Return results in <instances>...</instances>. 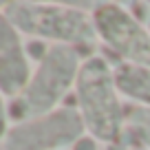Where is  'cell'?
Listing matches in <instances>:
<instances>
[{
  "label": "cell",
  "mask_w": 150,
  "mask_h": 150,
  "mask_svg": "<svg viewBox=\"0 0 150 150\" xmlns=\"http://www.w3.org/2000/svg\"><path fill=\"white\" fill-rule=\"evenodd\" d=\"M73 95L88 137L108 148L122 144L128 104L115 82V64L102 53H91L80 69Z\"/></svg>",
  "instance_id": "obj_1"
},
{
  "label": "cell",
  "mask_w": 150,
  "mask_h": 150,
  "mask_svg": "<svg viewBox=\"0 0 150 150\" xmlns=\"http://www.w3.org/2000/svg\"><path fill=\"white\" fill-rule=\"evenodd\" d=\"M86 51L69 44H51L35 62L27 88L9 102L11 124L33 119L64 106V99L75 91L80 69L86 60Z\"/></svg>",
  "instance_id": "obj_2"
},
{
  "label": "cell",
  "mask_w": 150,
  "mask_h": 150,
  "mask_svg": "<svg viewBox=\"0 0 150 150\" xmlns=\"http://www.w3.org/2000/svg\"><path fill=\"white\" fill-rule=\"evenodd\" d=\"M2 13L20 31V35L44 40L51 44H69L80 49H95V35L91 11L64 2H40V0H13L5 2Z\"/></svg>",
  "instance_id": "obj_3"
},
{
  "label": "cell",
  "mask_w": 150,
  "mask_h": 150,
  "mask_svg": "<svg viewBox=\"0 0 150 150\" xmlns=\"http://www.w3.org/2000/svg\"><path fill=\"white\" fill-rule=\"evenodd\" d=\"M97 42L117 55L119 64L150 69V31L148 24L128 11L122 2H97L91 7Z\"/></svg>",
  "instance_id": "obj_4"
},
{
  "label": "cell",
  "mask_w": 150,
  "mask_h": 150,
  "mask_svg": "<svg viewBox=\"0 0 150 150\" xmlns=\"http://www.w3.org/2000/svg\"><path fill=\"white\" fill-rule=\"evenodd\" d=\"M86 132L75 104H64L33 119L11 124L2 150H73Z\"/></svg>",
  "instance_id": "obj_5"
},
{
  "label": "cell",
  "mask_w": 150,
  "mask_h": 150,
  "mask_svg": "<svg viewBox=\"0 0 150 150\" xmlns=\"http://www.w3.org/2000/svg\"><path fill=\"white\" fill-rule=\"evenodd\" d=\"M33 73V62L24 49L20 31L9 22L0 9V91L13 102L24 88Z\"/></svg>",
  "instance_id": "obj_6"
},
{
  "label": "cell",
  "mask_w": 150,
  "mask_h": 150,
  "mask_svg": "<svg viewBox=\"0 0 150 150\" xmlns=\"http://www.w3.org/2000/svg\"><path fill=\"white\" fill-rule=\"evenodd\" d=\"M115 82L126 104L150 108V69L132 64H115Z\"/></svg>",
  "instance_id": "obj_7"
},
{
  "label": "cell",
  "mask_w": 150,
  "mask_h": 150,
  "mask_svg": "<svg viewBox=\"0 0 150 150\" xmlns=\"http://www.w3.org/2000/svg\"><path fill=\"white\" fill-rule=\"evenodd\" d=\"M117 146H128L135 150H150V108L126 106V128H124L122 144Z\"/></svg>",
  "instance_id": "obj_8"
},
{
  "label": "cell",
  "mask_w": 150,
  "mask_h": 150,
  "mask_svg": "<svg viewBox=\"0 0 150 150\" xmlns=\"http://www.w3.org/2000/svg\"><path fill=\"white\" fill-rule=\"evenodd\" d=\"M11 128V117H9V99L2 95V91H0V146H2V141H5L7 132H9Z\"/></svg>",
  "instance_id": "obj_9"
},
{
  "label": "cell",
  "mask_w": 150,
  "mask_h": 150,
  "mask_svg": "<svg viewBox=\"0 0 150 150\" xmlns=\"http://www.w3.org/2000/svg\"><path fill=\"white\" fill-rule=\"evenodd\" d=\"M108 150H135V148H128V146H110Z\"/></svg>",
  "instance_id": "obj_10"
},
{
  "label": "cell",
  "mask_w": 150,
  "mask_h": 150,
  "mask_svg": "<svg viewBox=\"0 0 150 150\" xmlns=\"http://www.w3.org/2000/svg\"><path fill=\"white\" fill-rule=\"evenodd\" d=\"M146 24H148V31H150V11H148V22H146Z\"/></svg>",
  "instance_id": "obj_11"
}]
</instances>
